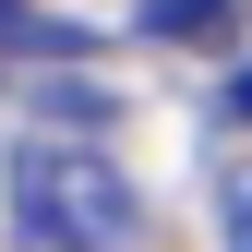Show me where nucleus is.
I'll list each match as a JSON object with an SVG mask.
<instances>
[{"label": "nucleus", "instance_id": "obj_3", "mask_svg": "<svg viewBox=\"0 0 252 252\" xmlns=\"http://www.w3.org/2000/svg\"><path fill=\"white\" fill-rule=\"evenodd\" d=\"M228 252H252V168L228 180Z\"/></svg>", "mask_w": 252, "mask_h": 252}, {"label": "nucleus", "instance_id": "obj_2", "mask_svg": "<svg viewBox=\"0 0 252 252\" xmlns=\"http://www.w3.org/2000/svg\"><path fill=\"white\" fill-rule=\"evenodd\" d=\"M228 24H240V0H144V36H180V48L228 36Z\"/></svg>", "mask_w": 252, "mask_h": 252}, {"label": "nucleus", "instance_id": "obj_1", "mask_svg": "<svg viewBox=\"0 0 252 252\" xmlns=\"http://www.w3.org/2000/svg\"><path fill=\"white\" fill-rule=\"evenodd\" d=\"M12 228H24V252H132L144 204H132V180H120L96 144L36 132L24 168H12Z\"/></svg>", "mask_w": 252, "mask_h": 252}, {"label": "nucleus", "instance_id": "obj_5", "mask_svg": "<svg viewBox=\"0 0 252 252\" xmlns=\"http://www.w3.org/2000/svg\"><path fill=\"white\" fill-rule=\"evenodd\" d=\"M228 120H252V60H240V72H228Z\"/></svg>", "mask_w": 252, "mask_h": 252}, {"label": "nucleus", "instance_id": "obj_4", "mask_svg": "<svg viewBox=\"0 0 252 252\" xmlns=\"http://www.w3.org/2000/svg\"><path fill=\"white\" fill-rule=\"evenodd\" d=\"M12 48H36V24H24V0H0V60Z\"/></svg>", "mask_w": 252, "mask_h": 252}]
</instances>
